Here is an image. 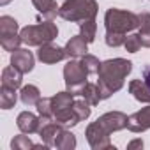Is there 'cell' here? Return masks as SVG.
<instances>
[{
  "instance_id": "ba28073f",
  "label": "cell",
  "mask_w": 150,
  "mask_h": 150,
  "mask_svg": "<svg viewBox=\"0 0 150 150\" xmlns=\"http://www.w3.org/2000/svg\"><path fill=\"white\" fill-rule=\"evenodd\" d=\"M65 57H67L65 48H58V46H53L50 42L39 46V51H37V58L41 62H44V64H57Z\"/></svg>"
},
{
  "instance_id": "d4e9b609",
  "label": "cell",
  "mask_w": 150,
  "mask_h": 150,
  "mask_svg": "<svg viewBox=\"0 0 150 150\" xmlns=\"http://www.w3.org/2000/svg\"><path fill=\"white\" fill-rule=\"evenodd\" d=\"M37 111L41 117L44 118H53V106H51V97H46V99H41L37 103Z\"/></svg>"
},
{
  "instance_id": "5b68a950",
  "label": "cell",
  "mask_w": 150,
  "mask_h": 150,
  "mask_svg": "<svg viewBox=\"0 0 150 150\" xmlns=\"http://www.w3.org/2000/svg\"><path fill=\"white\" fill-rule=\"evenodd\" d=\"M57 35H58V28L51 21H44V23H37V25H28V27L21 28V32H20L21 41L25 44H28V46L48 44Z\"/></svg>"
},
{
  "instance_id": "9c48e42d",
  "label": "cell",
  "mask_w": 150,
  "mask_h": 150,
  "mask_svg": "<svg viewBox=\"0 0 150 150\" xmlns=\"http://www.w3.org/2000/svg\"><path fill=\"white\" fill-rule=\"evenodd\" d=\"M11 64H13L14 67H18L23 74H25V72H30V71L34 69V55H32L28 50L18 48V50H14L13 55H11Z\"/></svg>"
},
{
  "instance_id": "52a82bcc",
  "label": "cell",
  "mask_w": 150,
  "mask_h": 150,
  "mask_svg": "<svg viewBox=\"0 0 150 150\" xmlns=\"http://www.w3.org/2000/svg\"><path fill=\"white\" fill-rule=\"evenodd\" d=\"M87 76H88V72H87V69L83 67L81 62L71 60V62L64 67L65 85H67V88H69L74 96H78L80 90L83 88V85L87 83Z\"/></svg>"
},
{
  "instance_id": "f1b7e54d",
  "label": "cell",
  "mask_w": 150,
  "mask_h": 150,
  "mask_svg": "<svg viewBox=\"0 0 150 150\" xmlns=\"http://www.w3.org/2000/svg\"><path fill=\"white\" fill-rule=\"evenodd\" d=\"M134 146H143V141H132V143H129V148H134Z\"/></svg>"
},
{
  "instance_id": "83f0119b",
  "label": "cell",
  "mask_w": 150,
  "mask_h": 150,
  "mask_svg": "<svg viewBox=\"0 0 150 150\" xmlns=\"http://www.w3.org/2000/svg\"><path fill=\"white\" fill-rule=\"evenodd\" d=\"M143 78H145V83L150 87V65H145L143 67Z\"/></svg>"
},
{
  "instance_id": "484cf974",
  "label": "cell",
  "mask_w": 150,
  "mask_h": 150,
  "mask_svg": "<svg viewBox=\"0 0 150 150\" xmlns=\"http://www.w3.org/2000/svg\"><path fill=\"white\" fill-rule=\"evenodd\" d=\"M124 46H125V50H127V51H131V53H136V51L141 48V41H139V35H138V34H132V35H129V37L125 39Z\"/></svg>"
},
{
  "instance_id": "44dd1931",
  "label": "cell",
  "mask_w": 150,
  "mask_h": 150,
  "mask_svg": "<svg viewBox=\"0 0 150 150\" xmlns=\"http://www.w3.org/2000/svg\"><path fill=\"white\" fill-rule=\"evenodd\" d=\"M96 21L94 20H85V21H81L80 23V30H81V37L87 41V42H92L94 39H96Z\"/></svg>"
},
{
  "instance_id": "3957f363",
  "label": "cell",
  "mask_w": 150,
  "mask_h": 150,
  "mask_svg": "<svg viewBox=\"0 0 150 150\" xmlns=\"http://www.w3.org/2000/svg\"><path fill=\"white\" fill-rule=\"evenodd\" d=\"M127 127V117L120 111H113V113H106L103 115L101 118H97L92 125H88L87 129V136L88 139L92 138H103L104 141H108V134L113 132V131H118V129H124ZM110 143V141H108Z\"/></svg>"
},
{
  "instance_id": "4316f807",
  "label": "cell",
  "mask_w": 150,
  "mask_h": 150,
  "mask_svg": "<svg viewBox=\"0 0 150 150\" xmlns=\"http://www.w3.org/2000/svg\"><path fill=\"white\" fill-rule=\"evenodd\" d=\"M11 146H13V148H28V146H35V145H32V141L27 139L25 136H18V138L13 139Z\"/></svg>"
},
{
  "instance_id": "7a4b0ae2",
  "label": "cell",
  "mask_w": 150,
  "mask_h": 150,
  "mask_svg": "<svg viewBox=\"0 0 150 150\" xmlns=\"http://www.w3.org/2000/svg\"><path fill=\"white\" fill-rule=\"evenodd\" d=\"M132 69V64L129 60H124V58H113V60H106L101 64V69H99V88H101V94H103V99L110 97L113 92L120 90L122 85H124V80L125 76L131 72Z\"/></svg>"
},
{
  "instance_id": "6da1fadb",
  "label": "cell",
  "mask_w": 150,
  "mask_h": 150,
  "mask_svg": "<svg viewBox=\"0 0 150 150\" xmlns=\"http://www.w3.org/2000/svg\"><path fill=\"white\" fill-rule=\"evenodd\" d=\"M104 23H106V44L120 46L125 42L127 32L139 27V16L120 9H110L104 16Z\"/></svg>"
},
{
  "instance_id": "ffe728a7",
  "label": "cell",
  "mask_w": 150,
  "mask_h": 150,
  "mask_svg": "<svg viewBox=\"0 0 150 150\" xmlns=\"http://www.w3.org/2000/svg\"><path fill=\"white\" fill-rule=\"evenodd\" d=\"M18 32V21L11 16H2L0 18V37L4 35H13Z\"/></svg>"
},
{
  "instance_id": "7402d4cb",
  "label": "cell",
  "mask_w": 150,
  "mask_h": 150,
  "mask_svg": "<svg viewBox=\"0 0 150 150\" xmlns=\"http://www.w3.org/2000/svg\"><path fill=\"white\" fill-rule=\"evenodd\" d=\"M90 104L87 101H74L72 104V111H74V117H76V120H83V118H88L90 115Z\"/></svg>"
},
{
  "instance_id": "ac0fdd59",
  "label": "cell",
  "mask_w": 150,
  "mask_h": 150,
  "mask_svg": "<svg viewBox=\"0 0 150 150\" xmlns=\"http://www.w3.org/2000/svg\"><path fill=\"white\" fill-rule=\"evenodd\" d=\"M139 41H141V46H146L150 48V14L148 13H143L139 14Z\"/></svg>"
},
{
  "instance_id": "cb8c5ba5",
  "label": "cell",
  "mask_w": 150,
  "mask_h": 150,
  "mask_svg": "<svg viewBox=\"0 0 150 150\" xmlns=\"http://www.w3.org/2000/svg\"><path fill=\"white\" fill-rule=\"evenodd\" d=\"M81 64H83V67L87 69V72L88 74H97L99 72V69H101V64H99V60L94 57V55H83V58H81Z\"/></svg>"
},
{
  "instance_id": "7c38bea8",
  "label": "cell",
  "mask_w": 150,
  "mask_h": 150,
  "mask_svg": "<svg viewBox=\"0 0 150 150\" xmlns=\"http://www.w3.org/2000/svg\"><path fill=\"white\" fill-rule=\"evenodd\" d=\"M87 41L81 37V35H74L69 39V42L65 44V55L71 57V58H76V57H83L87 55Z\"/></svg>"
},
{
  "instance_id": "2e32d148",
  "label": "cell",
  "mask_w": 150,
  "mask_h": 150,
  "mask_svg": "<svg viewBox=\"0 0 150 150\" xmlns=\"http://www.w3.org/2000/svg\"><path fill=\"white\" fill-rule=\"evenodd\" d=\"M21 103L27 104V106H37V103L41 101V94H39V88L34 87V85H27L21 88Z\"/></svg>"
},
{
  "instance_id": "9a60e30c",
  "label": "cell",
  "mask_w": 150,
  "mask_h": 150,
  "mask_svg": "<svg viewBox=\"0 0 150 150\" xmlns=\"http://www.w3.org/2000/svg\"><path fill=\"white\" fill-rule=\"evenodd\" d=\"M129 92L141 103H150V87L141 80H132L129 83Z\"/></svg>"
},
{
  "instance_id": "8fae6325",
  "label": "cell",
  "mask_w": 150,
  "mask_h": 150,
  "mask_svg": "<svg viewBox=\"0 0 150 150\" xmlns=\"http://www.w3.org/2000/svg\"><path fill=\"white\" fill-rule=\"evenodd\" d=\"M18 127L21 132H35L41 129V118H37L30 111H23L18 115Z\"/></svg>"
},
{
  "instance_id": "f546056e",
  "label": "cell",
  "mask_w": 150,
  "mask_h": 150,
  "mask_svg": "<svg viewBox=\"0 0 150 150\" xmlns=\"http://www.w3.org/2000/svg\"><path fill=\"white\" fill-rule=\"evenodd\" d=\"M11 0H0V6H6V4H9Z\"/></svg>"
},
{
  "instance_id": "e0dca14e",
  "label": "cell",
  "mask_w": 150,
  "mask_h": 150,
  "mask_svg": "<svg viewBox=\"0 0 150 150\" xmlns=\"http://www.w3.org/2000/svg\"><path fill=\"white\" fill-rule=\"evenodd\" d=\"M35 9L48 20L55 18L57 16V4H55V0H32Z\"/></svg>"
},
{
  "instance_id": "277c9868",
  "label": "cell",
  "mask_w": 150,
  "mask_h": 150,
  "mask_svg": "<svg viewBox=\"0 0 150 150\" xmlns=\"http://www.w3.org/2000/svg\"><path fill=\"white\" fill-rule=\"evenodd\" d=\"M58 14L67 21L94 20L97 14V4L96 0H67L58 9Z\"/></svg>"
},
{
  "instance_id": "603a6c76",
  "label": "cell",
  "mask_w": 150,
  "mask_h": 150,
  "mask_svg": "<svg viewBox=\"0 0 150 150\" xmlns=\"http://www.w3.org/2000/svg\"><path fill=\"white\" fill-rule=\"evenodd\" d=\"M20 42H23V41H21V37H20L18 34L0 37V44H2V48H4L6 51H14V50H18Z\"/></svg>"
},
{
  "instance_id": "5bb4252c",
  "label": "cell",
  "mask_w": 150,
  "mask_h": 150,
  "mask_svg": "<svg viewBox=\"0 0 150 150\" xmlns=\"http://www.w3.org/2000/svg\"><path fill=\"white\" fill-rule=\"evenodd\" d=\"M78 96H81L90 106H96V104H99V101H103L101 88H99V85H94V83H85Z\"/></svg>"
},
{
  "instance_id": "d6986e66",
  "label": "cell",
  "mask_w": 150,
  "mask_h": 150,
  "mask_svg": "<svg viewBox=\"0 0 150 150\" xmlns=\"http://www.w3.org/2000/svg\"><path fill=\"white\" fill-rule=\"evenodd\" d=\"M14 103H16V88L2 85V94H0V106H2V110L13 108Z\"/></svg>"
},
{
  "instance_id": "30bf717a",
  "label": "cell",
  "mask_w": 150,
  "mask_h": 150,
  "mask_svg": "<svg viewBox=\"0 0 150 150\" xmlns=\"http://www.w3.org/2000/svg\"><path fill=\"white\" fill-rule=\"evenodd\" d=\"M148 127H150V106L143 108L141 111L132 113L127 118V129H131L134 132H141Z\"/></svg>"
},
{
  "instance_id": "4fadbf2b",
  "label": "cell",
  "mask_w": 150,
  "mask_h": 150,
  "mask_svg": "<svg viewBox=\"0 0 150 150\" xmlns=\"http://www.w3.org/2000/svg\"><path fill=\"white\" fill-rule=\"evenodd\" d=\"M21 76H23V72L11 64L9 67H6L2 71V85L11 87V88H18L21 85Z\"/></svg>"
},
{
  "instance_id": "8992f818",
  "label": "cell",
  "mask_w": 150,
  "mask_h": 150,
  "mask_svg": "<svg viewBox=\"0 0 150 150\" xmlns=\"http://www.w3.org/2000/svg\"><path fill=\"white\" fill-rule=\"evenodd\" d=\"M72 97H74L72 92H60L55 97H51L53 118L58 124H64V125H76L78 124L76 117H74V111H72V104H74Z\"/></svg>"
}]
</instances>
